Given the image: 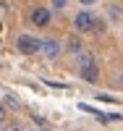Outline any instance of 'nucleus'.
<instances>
[{
    "instance_id": "f257e3e1",
    "label": "nucleus",
    "mask_w": 123,
    "mask_h": 131,
    "mask_svg": "<svg viewBox=\"0 0 123 131\" xmlns=\"http://www.w3.org/2000/svg\"><path fill=\"white\" fill-rule=\"evenodd\" d=\"M76 73H79L84 81H97V79H99V68H97L94 58L89 55L86 50L79 52V66H76Z\"/></svg>"
},
{
    "instance_id": "f03ea898",
    "label": "nucleus",
    "mask_w": 123,
    "mask_h": 131,
    "mask_svg": "<svg viewBox=\"0 0 123 131\" xmlns=\"http://www.w3.org/2000/svg\"><path fill=\"white\" fill-rule=\"evenodd\" d=\"M39 42L37 37H31V34H21L16 39V50L21 52V55H34V52H39Z\"/></svg>"
},
{
    "instance_id": "7ed1b4c3",
    "label": "nucleus",
    "mask_w": 123,
    "mask_h": 131,
    "mask_svg": "<svg viewBox=\"0 0 123 131\" xmlns=\"http://www.w3.org/2000/svg\"><path fill=\"white\" fill-rule=\"evenodd\" d=\"M94 16L89 13V10H81V13H76V18H73V29L76 31H94Z\"/></svg>"
},
{
    "instance_id": "20e7f679",
    "label": "nucleus",
    "mask_w": 123,
    "mask_h": 131,
    "mask_svg": "<svg viewBox=\"0 0 123 131\" xmlns=\"http://www.w3.org/2000/svg\"><path fill=\"white\" fill-rule=\"evenodd\" d=\"M31 24H34V26H39V29H44V26H47L50 24V21H52V13H50V8H34V10H31Z\"/></svg>"
},
{
    "instance_id": "39448f33",
    "label": "nucleus",
    "mask_w": 123,
    "mask_h": 131,
    "mask_svg": "<svg viewBox=\"0 0 123 131\" xmlns=\"http://www.w3.org/2000/svg\"><path fill=\"white\" fill-rule=\"evenodd\" d=\"M39 52H42V55H47V58H58V55H60V42H55V39H42V42H39Z\"/></svg>"
},
{
    "instance_id": "423d86ee",
    "label": "nucleus",
    "mask_w": 123,
    "mask_h": 131,
    "mask_svg": "<svg viewBox=\"0 0 123 131\" xmlns=\"http://www.w3.org/2000/svg\"><path fill=\"white\" fill-rule=\"evenodd\" d=\"M68 50H71V52H76V55H79V52H84V47H81V42L76 39V37H71V39H68Z\"/></svg>"
},
{
    "instance_id": "0eeeda50",
    "label": "nucleus",
    "mask_w": 123,
    "mask_h": 131,
    "mask_svg": "<svg viewBox=\"0 0 123 131\" xmlns=\"http://www.w3.org/2000/svg\"><path fill=\"white\" fill-rule=\"evenodd\" d=\"M5 105H8V107H13V110H18V107H21V102L16 100L13 94H5Z\"/></svg>"
},
{
    "instance_id": "6e6552de",
    "label": "nucleus",
    "mask_w": 123,
    "mask_h": 131,
    "mask_svg": "<svg viewBox=\"0 0 123 131\" xmlns=\"http://www.w3.org/2000/svg\"><path fill=\"white\" fill-rule=\"evenodd\" d=\"M97 100H99V102H110V105H115V102H118L115 97H102V94H97Z\"/></svg>"
},
{
    "instance_id": "1a4fd4ad",
    "label": "nucleus",
    "mask_w": 123,
    "mask_h": 131,
    "mask_svg": "<svg viewBox=\"0 0 123 131\" xmlns=\"http://www.w3.org/2000/svg\"><path fill=\"white\" fill-rule=\"evenodd\" d=\"M94 31H105V21L97 18V21H94Z\"/></svg>"
},
{
    "instance_id": "9d476101",
    "label": "nucleus",
    "mask_w": 123,
    "mask_h": 131,
    "mask_svg": "<svg viewBox=\"0 0 123 131\" xmlns=\"http://www.w3.org/2000/svg\"><path fill=\"white\" fill-rule=\"evenodd\" d=\"M65 3L68 0H52V8H65Z\"/></svg>"
},
{
    "instance_id": "9b49d317",
    "label": "nucleus",
    "mask_w": 123,
    "mask_h": 131,
    "mask_svg": "<svg viewBox=\"0 0 123 131\" xmlns=\"http://www.w3.org/2000/svg\"><path fill=\"white\" fill-rule=\"evenodd\" d=\"M3 123H5V107L0 105V126H3Z\"/></svg>"
},
{
    "instance_id": "f8f14e48",
    "label": "nucleus",
    "mask_w": 123,
    "mask_h": 131,
    "mask_svg": "<svg viewBox=\"0 0 123 131\" xmlns=\"http://www.w3.org/2000/svg\"><path fill=\"white\" fill-rule=\"evenodd\" d=\"M79 3H81V5H94L97 0H79Z\"/></svg>"
},
{
    "instance_id": "ddd939ff",
    "label": "nucleus",
    "mask_w": 123,
    "mask_h": 131,
    "mask_svg": "<svg viewBox=\"0 0 123 131\" xmlns=\"http://www.w3.org/2000/svg\"><path fill=\"white\" fill-rule=\"evenodd\" d=\"M8 131H18V126H8Z\"/></svg>"
},
{
    "instance_id": "4468645a",
    "label": "nucleus",
    "mask_w": 123,
    "mask_h": 131,
    "mask_svg": "<svg viewBox=\"0 0 123 131\" xmlns=\"http://www.w3.org/2000/svg\"><path fill=\"white\" fill-rule=\"evenodd\" d=\"M0 31H3V24H0Z\"/></svg>"
}]
</instances>
